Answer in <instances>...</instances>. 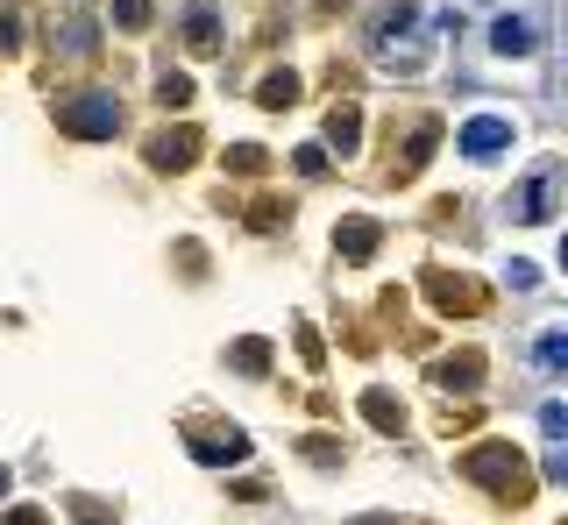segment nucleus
<instances>
[{
    "instance_id": "5",
    "label": "nucleus",
    "mask_w": 568,
    "mask_h": 525,
    "mask_svg": "<svg viewBox=\"0 0 568 525\" xmlns=\"http://www.w3.org/2000/svg\"><path fill=\"white\" fill-rule=\"evenodd\" d=\"M185 447H192V462H206V469H235V462H248V441H242L235 426H227V433L185 426Z\"/></svg>"
},
{
    "instance_id": "16",
    "label": "nucleus",
    "mask_w": 568,
    "mask_h": 525,
    "mask_svg": "<svg viewBox=\"0 0 568 525\" xmlns=\"http://www.w3.org/2000/svg\"><path fill=\"white\" fill-rule=\"evenodd\" d=\"M363 412H369V426H384V433H398V426H405V412L390 405V391H369V398H363Z\"/></svg>"
},
{
    "instance_id": "12",
    "label": "nucleus",
    "mask_w": 568,
    "mask_h": 525,
    "mask_svg": "<svg viewBox=\"0 0 568 525\" xmlns=\"http://www.w3.org/2000/svg\"><path fill=\"white\" fill-rule=\"evenodd\" d=\"M532 362H540L547 377H568V327H547V334L532 341Z\"/></svg>"
},
{
    "instance_id": "24",
    "label": "nucleus",
    "mask_w": 568,
    "mask_h": 525,
    "mask_svg": "<svg viewBox=\"0 0 568 525\" xmlns=\"http://www.w3.org/2000/svg\"><path fill=\"white\" fill-rule=\"evenodd\" d=\"M227 164H235V171H263V150L242 143V150H227Z\"/></svg>"
},
{
    "instance_id": "17",
    "label": "nucleus",
    "mask_w": 568,
    "mask_h": 525,
    "mask_svg": "<svg viewBox=\"0 0 568 525\" xmlns=\"http://www.w3.org/2000/svg\"><path fill=\"white\" fill-rule=\"evenodd\" d=\"M434 306H448V312H476V291H462V277H434Z\"/></svg>"
},
{
    "instance_id": "30",
    "label": "nucleus",
    "mask_w": 568,
    "mask_h": 525,
    "mask_svg": "<svg viewBox=\"0 0 568 525\" xmlns=\"http://www.w3.org/2000/svg\"><path fill=\"white\" fill-rule=\"evenodd\" d=\"M561 270H568V235H561Z\"/></svg>"
},
{
    "instance_id": "2",
    "label": "nucleus",
    "mask_w": 568,
    "mask_h": 525,
    "mask_svg": "<svg viewBox=\"0 0 568 525\" xmlns=\"http://www.w3.org/2000/svg\"><path fill=\"white\" fill-rule=\"evenodd\" d=\"M58 128L79 135V143H106V135H121V107L106 93H85V100H64L58 107Z\"/></svg>"
},
{
    "instance_id": "15",
    "label": "nucleus",
    "mask_w": 568,
    "mask_h": 525,
    "mask_svg": "<svg viewBox=\"0 0 568 525\" xmlns=\"http://www.w3.org/2000/svg\"><path fill=\"white\" fill-rule=\"evenodd\" d=\"M256 100H263V107H292V100H298V79L292 72H271V79L256 85Z\"/></svg>"
},
{
    "instance_id": "31",
    "label": "nucleus",
    "mask_w": 568,
    "mask_h": 525,
    "mask_svg": "<svg viewBox=\"0 0 568 525\" xmlns=\"http://www.w3.org/2000/svg\"><path fill=\"white\" fill-rule=\"evenodd\" d=\"M0 497H8V469H0Z\"/></svg>"
},
{
    "instance_id": "22",
    "label": "nucleus",
    "mask_w": 568,
    "mask_h": 525,
    "mask_svg": "<svg viewBox=\"0 0 568 525\" xmlns=\"http://www.w3.org/2000/svg\"><path fill=\"white\" fill-rule=\"evenodd\" d=\"M114 22L121 29H142V22H150V0H114Z\"/></svg>"
},
{
    "instance_id": "13",
    "label": "nucleus",
    "mask_w": 568,
    "mask_h": 525,
    "mask_svg": "<svg viewBox=\"0 0 568 525\" xmlns=\"http://www.w3.org/2000/svg\"><path fill=\"white\" fill-rule=\"evenodd\" d=\"M327 143L348 156L355 143H363V114H355V107H334V114H327Z\"/></svg>"
},
{
    "instance_id": "14",
    "label": "nucleus",
    "mask_w": 568,
    "mask_h": 525,
    "mask_svg": "<svg viewBox=\"0 0 568 525\" xmlns=\"http://www.w3.org/2000/svg\"><path fill=\"white\" fill-rule=\"evenodd\" d=\"M440 383H448V391H476V383H484V362H476V356L440 362Z\"/></svg>"
},
{
    "instance_id": "1",
    "label": "nucleus",
    "mask_w": 568,
    "mask_h": 525,
    "mask_svg": "<svg viewBox=\"0 0 568 525\" xmlns=\"http://www.w3.org/2000/svg\"><path fill=\"white\" fill-rule=\"evenodd\" d=\"M413 29H419V8L413 0H398V8H384V22H377V58L390 64V72H413L419 64V43H413Z\"/></svg>"
},
{
    "instance_id": "8",
    "label": "nucleus",
    "mask_w": 568,
    "mask_h": 525,
    "mask_svg": "<svg viewBox=\"0 0 568 525\" xmlns=\"http://www.w3.org/2000/svg\"><path fill=\"white\" fill-rule=\"evenodd\" d=\"M334 249H342L348 262H369V256H377V220H363V214H355V220H342Z\"/></svg>"
},
{
    "instance_id": "27",
    "label": "nucleus",
    "mask_w": 568,
    "mask_h": 525,
    "mask_svg": "<svg viewBox=\"0 0 568 525\" xmlns=\"http://www.w3.org/2000/svg\"><path fill=\"white\" fill-rule=\"evenodd\" d=\"M79 525H106V512L100 504H79Z\"/></svg>"
},
{
    "instance_id": "26",
    "label": "nucleus",
    "mask_w": 568,
    "mask_h": 525,
    "mask_svg": "<svg viewBox=\"0 0 568 525\" xmlns=\"http://www.w3.org/2000/svg\"><path fill=\"white\" fill-rule=\"evenodd\" d=\"M547 476H555V483H568V454H547Z\"/></svg>"
},
{
    "instance_id": "19",
    "label": "nucleus",
    "mask_w": 568,
    "mask_h": 525,
    "mask_svg": "<svg viewBox=\"0 0 568 525\" xmlns=\"http://www.w3.org/2000/svg\"><path fill=\"white\" fill-rule=\"evenodd\" d=\"M156 100H164V107H185V100H192V79L164 72V79H156Z\"/></svg>"
},
{
    "instance_id": "29",
    "label": "nucleus",
    "mask_w": 568,
    "mask_h": 525,
    "mask_svg": "<svg viewBox=\"0 0 568 525\" xmlns=\"http://www.w3.org/2000/svg\"><path fill=\"white\" fill-rule=\"evenodd\" d=\"M355 525H398V518H355Z\"/></svg>"
},
{
    "instance_id": "10",
    "label": "nucleus",
    "mask_w": 568,
    "mask_h": 525,
    "mask_svg": "<svg viewBox=\"0 0 568 525\" xmlns=\"http://www.w3.org/2000/svg\"><path fill=\"white\" fill-rule=\"evenodd\" d=\"M192 156H200V135H192V128H178V135H156V143H150V164H156V171H171V164H192Z\"/></svg>"
},
{
    "instance_id": "3",
    "label": "nucleus",
    "mask_w": 568,
    "mask_h": 525,
    "mask_svg": "<svg viewBox=\"0 0 568 525\" xmlns=\"http://www.w3.org/2000/svg\"><path fill=\"white\" fill-rule=\"evenodd\" d=\"M462 469L484 490H497V497H526V469H519L511 447H476V454H462Z\"/></svg>"
},
{
    "instance_id": "9",
    "label": "nucleus",
    "mask_w": 568,
    "mask_h": 525,
    "mask_svg": "<svg viewBox=\"0 0 568 525\" xmlns=\"http://www.w3.org/2000/svg\"><path fill=\"white\" fill-rule=\"evenodd\" d=\"M50 50H58V58H93L100 29L93 22H64V29H50Z\"/></svg>"
},
{
    "instance_id": "28",
    "label": "nucleus",
    "mask_w": 568,
    "mask_h": 525,
    "mask_svg": "<svg viewBox=\"0 0 568 525\" xmlns=\"http://www.w3.org/2000/svg\"><path fill=\"white\" fill-rule=\"evenodd\" d=\"M8 525H50V518H43V512H14Z\"/></svg>"
},
{
    "instance_id": "23",
    "label": "nucleus",
    "mask_w": 568,
    "mask_h": 525,
    "mask_svg": "<svg viewBox=\"0 0 568 525\" xmlns=\"http://www.w3.org/2000/svg\"><path fill=\"white\" fill-rule=\"evenodd\" d=\"M540 426L555 433V441H568V405H540Z\"/></svg>"
},
{
    "instance_id": "4",
    "label": "nucleus",
    "mask_w": 568,
    "mask_h": 525,
    "mask_svg": "<svg viewBox=\"0 0 568 525\" xmlns=\"http://www.w3.org/2000/svg\"><path fill=\"white\" fill-rule=\"evenodd\" d=\"M555 185H561V164H540V171H526V185H519V199H511V220H547L555 214Z\"/></svg>"
},
{
    "instance_id": "7",
    "label": "nucleus",
    "mask_w": 568,
    "mask_h": 525,
    "mask_svg": "<svg viewBox=\"0 0 568 525\" xmlns=\"http://www.w3.org/2000/svg\"><path fill=\"white\" fill-rule=\"evenodd\" d=\"M185 43H192V58H213V50H221V14H213V0H192L185 8Z\"/></svg>"
},
{
    "instance_id": "6",
    "label": "nucleus",
    "mask_w": 568,
    "mask_h": 525,
    "mask_svg": "<svg viewBox=\"0 0 568 525\" xmlns=\"http://www.w3.org/2000/svg\"><path fill=\"white\" fill-rule=\"evenodd\" d=\"M497 150H511V121L505 114H476L469 128H462V156L484 164V156H497Z\"/></svg>"
},
{
    "instance_id": "11",
    "label": "nucleus",
    "mask_w": 568,
    "mask_h": 525,
    "mask_svg": "<svg viewBox=\"0 0 568 525\" xmlns=\"http://www.w3.org/2000/svg\"><path fill=\"white\" fill-rule=\"evenodd\" d=\"M490 50H497V58H526V50H532V22H519V14L490 22Z\"/></svg>"
},
{
    "instance_id": "25",
    "label": "nucleus",
    "mask_w": 568,
    "mask_h": 525,
    "mask_svg": "<svg viewBox=\"0 0 568 525\" xmlns=\"http://www.w3.org/2000/svg\"><path fill=\"white\" fill-rule=\"evenodd\" d=\"M0 50H22V22L14 14H0Z\"/></svg>"
},
{
    "instance_id": "20",
    "label": "nucleus",
    "mask_w": 568,
    "mask_h": 525,
    "mask_svg": "<svg viewBox=\"0 0 568 525\" xmlns=\"http://www.w3.org/2000/svg\"><path fill=\"white\" fill-rule=\"evenodd\" d=\"M292 171H298V178H327V150H313V143H306V150L292 156Z\"/></svg>"
},
{
    "instance_id": "18",
    "label": "nucleus",
    "mask_w": 568,
    "mask_h": 525,
    "mask_svg": "<svg viewBox=\"0 0 568 525\" xmlns=\"http://www.w3.org/2000/svg\"><path fill=\"white\" fill-rule=\"evenodd\" d=\"M235 370L242 377H263V370H271V348H263V341H242L235 348Z\"/></svg>"
},
{
    "instance_id": "21",
    "label": "nucleus",
    "mask_w": 568,
    "mask_h": 525,
    "mask_svg": "<svg viewBox=\"0 0 568 525\" xmlns=\"http://www.w3.org/2000/svg\"><path fill=\"white\" fill-rule=\"evenodd\" d=\"M505 285L526 299V291H540V270H532V262H505Z\"/></svg>"
}]
</instances>
